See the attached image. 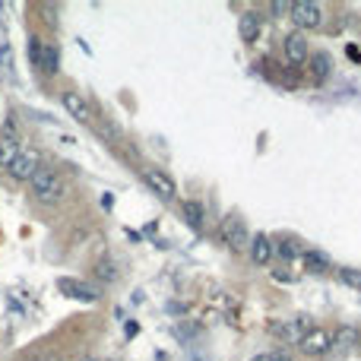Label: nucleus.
Returning a JSON list of instances; mask_svg holds the SVG:
<instances>
[{
	"label": "nucleus",
	"mask_w": 361,
	"mask_h": 361,
	"mask_svg": "<svg viewBox=\"0 0 361 361\" xmlns=\"http://www.w3.org/2000/svg\"><path fill=\"white\" fill-rule=\"evenodd\" d=\"M29 184H32V196L38 203H61L63 194H67V184L54 168H42Z\"/></svg>",
	"instance_id": "obj_1"
},
{
	"label": "nucleus",
	"mask_w": 361,
	"mask_h": 361,
	"mask_svg": "<svg viewBox=\"0 0 361 361\" xmlns=\"http://www.w3.org/2000/svg\"><path fill=\"white\" fill-rule=\"evenodd\" d=\"M291 19H295L298 29H304V32H317L327 23L323 6L314 4V0H295V4H291Z\"/></svg>",
	"instance_id": "obj_2"
},
{
	"label": "nucleus",
	"mask_w": 361,
	"mask_h": 361,
	"mask_svg": "<svg viewBox=\"0 0 361 361\" xmlns=\"http://www.w3.org/2000/svg\"><path fill=\"white\" fill-rule=\"evenodd\" d=\"M270 329L279 342H285V346H298V342L314 329V323H310V317L301 314V317H291V320H285V323H272Z\"/></svg>",
	"instance_id": "obj_3"
},
{
	"label": "nucleus",
	"mask_w": 361,
	"mask_h": 361,
	"mask_svg": "<svg viewBox=\"0 0 361 361\" xmlns=\"http://www.w3.org/2000/svg\"><path fill=\"white\" fill-rule=\"evenodd\" d=\"M298 352L308 355V358H320V355L333 352V329L314 327L301 342H298Z\"/></svg>",
	"instance_id": "obj_4"
},
{
	"label": "nucleus",
	"mask_w": 361,
	"mask_h": 361,
	"mask_svg": "<svg viewBox=\"0 0 361 361\" xmlns=\"http://www.w3.org/2000/svg\"><path fill=\"white\" fill-rule=\"evenodd\" d=\"M222 241H225L228 247H232L234 253L247 251L251 247V234H247V225L238 219V215H228L225 222H222Z\"/></svg>",
	"instance_id": "obj_5"
},
{
	"label": "nucleus",
	"mask_w": 361,
	"mask_h": 361,
	"mask_svg": "<svg viewBox=\"0 0 361 361\" xmlns=\"http://www.w3.org/2000/svg\"><path fill=\"white\" fill-rule=\"evenodd\" d=\"M6 171H10L16 181H32V177L42 171V152L38 149H23L16 156V162H13Z\"/></svg>",
	"instance_id": "obj_6"
},
{
	"label": "nucleus",
	"mask_w": 361,
	"mask_h": 361,
	"mask_svg": "<svg viewBox=\"0 0 361 361\" xmlns=\"http://www.w3.org/2000/svg\"><path fill=\"white\" fill-rule=\"evenodd\" d=\"M57 289H61L67 298H76V301H86V304H95L101 298V291L95 289V285L82 282V279H70V276L57 279Z\"/></svg>",
	"instance_id": "obj_7"
},
{
	"label": "nucleus",
	"mask_w": 361,
	"mask_h": 361,
	"mask_svg": "<svg viewBox=\"0 0 361 361\" xmlns=\"http://www.w3.org/2000/svg\"><path fill=\"white\" fill-rule=\"evenodd\" d=\"M282 51H285V61H289L291 67H301V63L310 57V48H308L304 32H289L285 42H282Z\"/></svg>",
	"instance_id": "obj_8"
},
{
	"label": "nucleus",
	"mask_w": 361,
	"mask_h": 361,
	"mask_svg": "<svg viewBox=\"0 0 361 361\" xmlns=\"http://www.w3.org/2000/svg\"><path fill=\"white\" fill-rule=\"evenodd\" d=\"M143 181L149 184L152 194H158L162 200H175V196H177L175 181H171V175H165L162 168H146V171H143Z\"/></svg>",
	"instance_id": "obj_9"
},
{
	"label": "nucleus",
	"mask_w": 361,
	"mask_h": 361,
	"mask_svg": "<svg viewBox=\"0 0 361 361\" xmlns=\"http://www.w3.org/2000/svg\"><path fill=\"white\" fill-rule=\"evenodd\" d=\"M23 152V146H19L16 139V130H13V120L4 127V133H0V168H10L13 162H16V156Z\"/></svg>",
	"instance_id": "obj_10"
},
{
	"label": "nucleus",
	"mask_w": 361,
	"mask_h": 361,
	"mask_svg": "<svg viewBox=\"0 0 361 361\" xmlns=\"http://www.w3.org/2000/svg\"><path fill=\"white\" fill-rule=\"evenodd\" d=\"M247 253H251V260L257 266H270L272 263V253H276V247H272V241L266 238V234H253L251 238V247H247Z\"/></svg>",
	"instance_id": "obj_11"
},
{
	"label": "nucleus",
	"mask_w": 361,
	"mask_h": 361,
	"mask_svg": "<svg viewBox=\"0 0 361 361\" xmlns=\"http://www.w3.org/2000/svg\"><path fill=\"white\" fill-rule=\"evenodd\" d=\"M361 342V329L352 323H342L339 329H333V348H355Z\"/></svg>",
	"instance_id": "obj_12"
},
{
	"label": "nucleus",
	"mask_w": 361,
	"mask_h": 361,
	"mask_svg": "<svg viewBox=\"0 0 361 361\" xmlns=\"http://www.w3.org/2000/svg\"><path fill=\"white\" fill-rule=\"evenodd\" d=\"M63 108H67V114L73 120H80V124H86V120H89L86 99H82L80 92H63Z\"/></svg>",
	"instance_id": "obj_13"
},
{
	"label": "nucleus",
	"mask_w": 361,
	"mask_h": 361,
	"mask_svg": "<svg viewBox=\"0 0 361 361\" xmlns=\"http://www.w3.org/2000/svg\"><path fill=\"white\" fill-rule=\"evenodd\" d=\"M238 32H241V38L244 42H257V35H260V16L257 13H241V19H238Z\"/></svg>",
	"instance_id": "obj_14"
},
{
	"label": "nucleus",
	"mask_w": 361,
	"mask_h": 361,
	"mask_svg": "<svg viewBox=\"0 0 361 361\" xmlns=\"http://www.w3.org/2000/svg\"><path fill=\"white\" fill-rule=\"evenodd\" d=\"M308 61H310V73H314V80H317V82L327 80V76L333 73V57L323 54V51H320V54H310Z\"/></svg>",
	"instance_id": "obj_15"
},
{
	"label": "nucleus",
	"mask_w": 361,
	"mask_h": 361,
	"mask_svg": "<svg viewBox=\"0 0 361 361\" xmlns=\"http://www.w3.org/2000/svg\"><path fill=\"white\" fill-rule=\"evenodd\" d=\"M301 263H304V270L308 272H327L329 270V257L327 253H320V251H304Z\"/></svg>",
	"instance_id": "obj_16"
},
{
	"label": "nucleus",
	"mask_w": 361,
	"mask_h": 361,
	"mask_svg": "<svg viewBox=\"0 0 361 361\" xmlns=\"http://www.w3.org/2000/svg\"><path fill=\"white\" fill-rule=\"evenodd\" d=\"M42 70L48 76H54L57 70H61V51H57L54 44H44V51H42Z\"/></svg>",
	"instance_id": "obj_17"
},
{
	"label": "nucleus",
	"mask_w": 361,
	"mask_h": 361,
	"mask_svg": "<svg viewBox=\"0 0 361 361\" xmlns=\"http://www.w3.org/2000/svg\"><path fill=\"white\" fill-rule=\"evenodd\" d=\"M184 219H187L190 228H196V232H200V228H203V206H200V203H194V200L184 203Z\"/></svg>",
	"instance_id": "obj_18"
},
{
	"label": "nucleus",
	"mask_w": 361,
	"mask_h": 361,
	"mask_svg": "<svg viewBox=\"0 0 361 361\" xmlns=\"http://www.w3.org/2000/svg\"><path fill=\"white\" fill-rule=\"evenodd\" d=\"M272 247H276V253H279V257H285V260H295V257H301V244H298V241L295 238H282V241H279V244H272Z\"/></svg>",
	"instance_id": "obj_19"
},
{
	"label": "nucleus",
	"mask_w": 361,
	"mask_h": 361,
	"mask_svg": "<svg viewBox=\"0 0 361 361\" xmlns=\"http://www.w3.org/2000/svg\"><path fill=\"white\" fill-rule=\"evenodd\" d=\"M336 276H339V282H342V285H348V289H358V291H361V270L342 266V270L336 272Z\"/></svg>",
	"instance_id": "obj_20"
},
{
	"label": "nucleus",
	"mask_w": 361,
	"mask_h": 361,
	"mask_svg": "<svg viewBox=\"0 0 361 361\" xmlns=\"http://www.w3.org/2000/svg\"><path fill=\"white\" fill-rule=\"evenodd\" d=\"M95 276H99L101 282H114V279H118V266H114L111 260H99V263H95Z\"/></svg>",
	"instance_id": "obj_21"
},
{
	"label": "nucleus",
	"mask_w": 361,
	"mask_h": 361,
	"mask_svg": "<svg viewBox=\"0 0 361 361\" xmlns=\"http://www.w3.org/2000/svg\"><path fill=\"white\" fill-rule=\"evenodd\" d=\"M42 51H44L42 38H29V61L35 63V67H42Z\"/></svg>",
	"instance_id": "obj_22"
},
{
	"label": "nucleus",
	"mask_w": 361,
	"mask_h": 361,
	"mask_svg": "<svg viewBox=\"0 0 361 361\" xmlns=\"http://www.w3.org/2000/svg\"><path fill=\"white\" fill-rule=\"evenodd\" d=\"M0 67H4V70L13 67V48L6 42H0Z\"/></svg>",
	"instance_id": "obj_23"
},
{
	"label": "nucleus",
	"mask_w": 361,
	"mask_h": 361,
	"mask_svg": "<svg viewBox=\"0 0 361 361\" xmlns=\"http://www.w3.org/2000/svg\"><path fill=\"white\" fill-rule=\"evenodd\" d=\"M270 13L272 16H285V13L291 16V4L289 0H276V4H270Z\"/></svg>",
	"instance_id": "obj_24"
},
{
	"label": "nucleus",
	"mask_w": 361,
	"mask_h": 361,
	"mask_svg": "<svg viewBox=\"0 0 361 361\" xmlns=\"http://www.w3.org/2000/svg\"><path fill=\"white\" fill-rule=\"evenodd\" d=\"M270 361H295V358H291L289 348H279V352H272V355H270Z\"/></svg>",
	"instance_id": "obj_25"
},
{
	"label": "nucleus",
	"mask_w": 361,
	"mask_h": 361,
	"mask_svg": "<svg viewBox=\"0 0 361 361\" xmlns=\"http://www.w3.org/2000/svg\"><path fill=\"white\" fill-rule=\"evenodd\" d=\"M251 361H270V355H257V358H251Z\"/></svg>",
	"instance_id": "obj_26"
},
{
	"label": "nucleus",
	"mask_w": 361,
	"mask_h": 361,
	"mask_svg": "<svg viewBox=\"0 0 361 361\" xmlns=\"http://www.w3.org/2000/svg\"><path fill=\"white\" fill-rule=\"evenodd\" d=\"M358 346H361V342H358Z\"/></svg>",
	"instance_id": "obj_27"
}]
</instances>
